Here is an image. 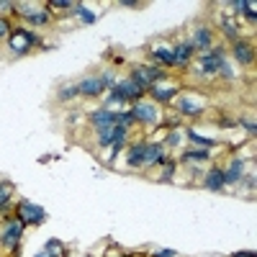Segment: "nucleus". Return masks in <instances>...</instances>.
<instances>
[{"label":"nucleus","instance_id":"1","mask_svg":"<svg viewBox=\"0 0 257 257\" xmlns=\"http://www.w3.org/2000/svg\"><path fill=\"white\" fill-rule=\"evenodd\" d=\"M132 116H134V121L137 123H142V126H160L162 121H165V111H162V105L160 103H155L152 98H142V100H134L132 103Z\"/></svg>","mask_w":257,"mask_h":257},{"label":"nucleus","instance_id":"2","mask_svg":"<svg viewBox=\"0 0 257 257\" xmlns=\"http://www.w3.org/2000/svg\"><path fill=\"white\" fill-rule=\"evenodd\" d=\"M24 231H26V224L21 221V219H16V216L3 219V226H0V249L11 252V254H18L21 239H24Z\"/></svg>","mask_w":257,"mask_h":257},{"label":"nucleus","instance_id":"3","mask_svg":"<svg viewBox=\"0 0 257 257\" xmlns=\"http://www.w3.org/2000/svg\"><path fill=\"white\" fill-rule=\"evenodd\" d=\"M147 93H149V98H152L155 103H160V105H162V103H165V105H170V103H173V100L183 93V80L167 72V75H165L162 80H157V82H155Z\"/></svg>","mask_w":257,"mask_h":257},{"label":"nucleus","instance_id":"4","mask_svg":"<svg viewBox=\"0 0 257 257\" xmlns=\"http://www.w3.org/2000/svg\"><path fill=\"white\" fill-rule=\"evenodd\" d=\"M113 75L111 72H103V75H88L77 82V93L80 98H100L103 93H108L113 88Z\"/></svg>","mask_w":257,"mask_h":257},{"label":"nucleus","instance_id":"5","mask_svg":"<svg viewBox=\"0 0 257 257\" xmlns=\"http://www.w3.org/2000/svg\"><path fill=\"white\" fill-rule=\"evenodd\" d=\"M173 103H175V108H178V113H180V116L196 118V116H201V113L206 111L208 98H203V95H201V93H196V90H183Z\"/></svg>","mask_w":257,"mask_h":257},{"label":"nucleus","instance_id":"6","mask_svg":"<svg viewBox=\"0 0 257 257\" xmlns=\"http://www.w3.org/2000/svg\"><path fill=\"white\" fill-rule=\"evenodd\" d=\"M13 13L18 16V18H24L26 24H31V26H49L52 24V13L47 11V6H41V3H16V8H13Z\"/></svg>","mask_w":257,"mask_h":257},{"label":"nucleus","instance_id":"7","mask_svg":"<svg viewBox=\"0 0 257 257\" xmlns=\"http://www.w3.org/2000/svg\"><path fill=\"white\" fill-rule=\"evenodd\" d=\"M13 216L21 219L26 226H41V224L47 221V211L41 208L39 203H34V201L21 198V201L13 206Z\"/></svg>","mask_w":257,"mask_h":257},{"label":"nucleus","instance_id":"8","mask_svg":"<svg viewBox=\"0 0 257 257\" xmlns=\"http://www.w3.org/2000/svg\"><path fill=\"white\" fill-rule=\"evenodd\" d=\"M36 44H39V36L29 26H13V31L8 36V47L13 54H29Z\"/></svg>","mask_w":257,"mask_h":257},{"label":"nucleus","instance_id":"9","mask_svg":"<svg viewBox=\"0 0 257 257\" xmlns=\"http://www.w3.org/2000/svg\"><path fill=\"white\" fill-rule=\"evenodd\" d=\"M167 72L162 70V67H157V64H134L132 67V72H128V77H132L139 88L147 93L152 85L157 82V80H162Z\"/></svg>","mask_w":257,"mask_h":257},{"label":"nucleus","instance_id":"10","mask_svg":"<svg viewBox=\"0 0 257 257\" xmlns=\"http://www.w3.org/2000/svg\"><path fill=\"white\" fill-rule=\"evenodd\" d=\"M231 59L239 64V67H252L254 64V41L239 36L237 41H231Z\"/></svg>","mask_w":257,"mask_h":257},{"label":"nucleus","instance_id":"11","mask_svg":"<svg viewBox=\"0 0 257 257\" xmlns=\"http://www.w3.org/2000/svg\"><path fill=\"white\" fill-rule=\"evenodd\" d=\"M162 160H167V149L162 142H147L144 144V160H142V170H149L155 165H162Z\"/></svg>","mask_w":257,"mask_h":257},{"label":"nucleus","instance_id":"12","mask_svg":"<svg viewBox=\"0 0 257 257\" xmlns=\"http://www.w3.org/2000/svg\"><path fill=\"white\" fill-rule=\"evenodd\" d=\"M201 185H203L206 190H211V193H221V190L226 188V180H224V167L211 165V167L206 170V173H203Z\"/></svg>","mask_w":257,"mask_h":257},{"label":"nucleus","instance_id":"13","mask_svg":"<svg viewBox=\"0 0 257 257\" xmlns=\"http://www.w3.org/2000/svg\"><path fill=\"white\" fill-rule=\"evenodd\" d=\"M188 41H190V47L196 49V54H203L213 47V31L208 26H196L193 29V36Z\"/></svg>","mask_w":257,"mask_h":257},{"label":"nucleus","instance_id":"14","mask_svg":"<svg viewBox=\"0 0 257 257\" xmlns=\"http://www.w3.org/2000/svg\"><path fill=\"white\" fill-rule=\"evenodd\" d=\"M88 123L93 126V132L116 126V111H111V108H95V111L88 113Z\"/></svg>","mask_w":257,"mask_h":257},{"label":"nucleus","instance_id":"15","mask_svg":"<svg viewBox=\"0 0 257 257\" xmlns=\"http://www.w3.org/2000/svg\"><path fill=\"white\" fill-rule=\"evenodd\" d=\"M244 175H247V162H244L242 157H231L229 165L224 167V180H226V185H237V183H242Z\"/></svg>","mask_w":257,"mask_h":257},{"label":"nucleus","instance_id":"16","mask_svg":"<svg viewBox=\"0 0 257 257\" xmlns=\"http://www.w3.org/2000/svg\"><path fill=\"white\" fill-rule=\"evenodd\" d=\"M13 198H16V185L11 180H0V219L13 216V213H11Z\"/></svg>","mask_w":257,"mask_h":257},{"label":"nucleus","instance_id":"17","mask_svg":"<svg viewBox=\"0 0 257 257\" xmlns=\"http://www.w3.org/2000/svg\"><path fill=\"white\" fill-rule=\"evenodd\" d=\"M173 57H175V67L188 70V64H193V59H196V49L190 47V41H178V44H173Z\"/></svg>","mask_w":257,"mask_h":257},{"label":"nucleus","instance_id":"18","mask_svg":"<svg viewBox=\"0 0 257 257\" xmlns=\"http://www.w3.org/2000/svg\"><path fill=\"white\" fill-rule=\"evenodd\" d=\"M144 139L134 142V144H128L126 149V167H132V170H142V160H144Z\"/></svg>","mask_w":257,"mask_h":257},{"label":"nucleus","instance_id":"19","mask_svg":"<svg viewBox=\"0 0 257 257\" xmlns=\"http://www.w3.org/2000/svg\"><path fill=\"white\" fill-rule=\"evenodd\" d=\"M152 59L157 62V67H175V57H173V47L170 44H157L152 47Z\"/></svg>","mask_w":257,"mask_h":257},{"label":"nucleus","instance_id":"20","mask_svg":"<svg viewBox=\"0 0 257 257\" xmlns=\"http://www.w3.org/2000/svg\"><path fill=\"white\" fill-rule=\"evenodd\" d=\"M208 160H211L208 149H183V152H180V162H183V165H190V162H208Z\"/></svg>","mask_w":257,"mask_h":257},{"label":"nucleus","instance_id":"21","mask_svg":"<svg viewBox=\"0 0 257 257\" xmlns=\"http://www.w3.org/2000/svg\"><path fill=\"white\" fill-rule=\"evenodd\" d=\"M44 252H47L49 257H67V244H64L62 239H47Z\"/></svg>","mask_w":257,"mask_h":257},{"label":"nucleus","instance_id":"22","mask_svg":"<svg viewBox=\"0 0 257 257\" xmlns=\"http://www.w3.org/2000/svg\"><path fill=\"white\" fill-rule=\"evenodd\" d=\"M49 13H72L75 3L72 0H49V3H44Z\"/></svg>","mask_w":257,"mask_h":257},{"label":"nucleus","instance_id":"23","mask_svg":"<svg viewBox=\"0 0 257 257\" xmlns=\"http://www.w3.org/2000/svg\"><path fill=\"white\" fill-rule=\"evenodd\" d=\"M72 13H75V16H77V18L82 21V24H88V26H90V24H95V13H93V11H90L88 6H82V3H75Z\"/></svg>","mask_w":257,"mask_h":257},{"label":"nucleus","instance_id":"24","mask_svg":"<svg viewBox=\"0 0 257 257\" xmlns=\"http://www.w3.org/2000/svg\"><path fill=\"white\" fill-rule=\"evenodd\" d=\"M175 170H178V162H175V160H170V157H167V160H162L160 180H167V183H170V180L175 178Z\"/></svg>","mask_w":257,"mask_h":257},{"label":"nucleus","instance_id":"25","mask_svg":"<svg viewBox=\"0 0 257 257\" xmlns=\"http://www.w3.org/2000/svg\"><path fill=\"white\" fill-rule=\"evenodd\" d=\"M193 144H201L203 149H208V147H213V139H208V137H201V134H196V132H193V128H185V132H183Z\"/></svg>","mask_w":257,"mask_h":257},{"label":"nucleus","instance_id":"26","mask_svg":"<svg viewBox=\"0 0 257 257\" xmlns=\"http://www.w3.org/2000/svg\"><path fill=\"white\" fill-rule=\"evenodd\" d=\"M137 121H134V116H132V111H116V126H121V128H132Z\"/></svg>","mask_w":257,"mask_h":257},{"label":"nucleus","instance_id":"27","mask_svg":"<svg viewBox=\"0 0 257 257\" xmlns=\"http://www.w3.org/2000/svg\"><path fill=\"white\" fill-rule=\"evenodd\" d=\"M57 98H59V100H72V98H80V93H77V82H75V85H64V88H59Z\"/></svg>","mask_w":257,"mask_h":257},{"label":"nucleus","instance_id":"28","mask_svg":"<svg viewBox=\"0 0 257 257\" xmlns=\"http://www.w3.org/2000/svg\"><path fill=\"white\" fill-rule=\"evenodd\" d=\"M183 137H185V134L180 132V128H173V132H167V139H165V149H167V147H178Z\"/></svg>","mask_w":257,"mask_h":257},{"label":"nucleus","instance_id":"29","mask_svg":"<svg viewBox=\"0 0 257 257\" xmlns=\"http://www.w3.org/2000/svg\"><path fill=\"white\" fill-rule=\"evenodd\" d=\"M11 31H13V26H11L8 16H0V41H8Z\"/></svg>","mask_w":257,"mask_h":257},{"label":"nucleus","instance_id":"30","mask_svg":"<svg viewBox=\"0 0 257 257\" xmlns=\"http://www.w3.org/2000/svg\"><path fill=\"white\" fill-rule=\"evenodd\" d=\"M257 6L252 3V0H244V8H242V16L244 18H249V24H254V21H257Z\"/></svg>","mask_w":257,"mask_h":257},{"label":"nucleus","instance_id":"31","mask_svg":"<svg viewBox=\"0 0 257 257\" xmlns=\"http://www.w3.org/2000/svg\"><path fill=\"white\" fill-rule=\"evenodd\" d=\"M239 123H242V126L247 128V134H249V137H254L257 126H254V118H252V116H249V118H247V116H242V118H239Z\"/></svg>","mask_w":257,"mask_h":257},{"label":"nucleus","instance_id":"32","mask_svg":"<svg viewBox=\"0 0 257 257\" xmlns=\"http://www.w3.org/2000/svg\"><path fill=\"white\" fill-rule=\"evenodd\" d=\"M118 6L121 8H142L144 3H142V0H118Z\"/></svg>","mask_w":257,"mask_h":257},{"label":"nucleus","instance_id":"33","mask_svg":"<svg viewBox=\"0 0 257 257\" xmlns=\"http://www.w3.org/2000/svg\"><path fill=\"white\" fill-rule=\"evenodd\" d=\"M152 257H178V252L175 249H157Z\"/></svg>","mask_w":257,"mask_h":257},{"label":"nucleus","instance_id":"34","mask_svg":"<svg viewBox=\"0 0 257 257\" xmlns=\"http://www.w3.org/2000/svg\"><path fill=\"white\" fill-rule=\"evenodd\" d=\"M229 257H254V252L249 249V252H234V254H229Z\"/></svg>","mask_w":257,"mask_h":257},{"label":"nucleus","instance_id":"35","mask_svg":"<svg viewBox=\"0 0 257 257\" xmlns=\"http://www.w3.org/2000/svg\"><path fill=\"white\" fill-rule=\"evenodd\" d=\"M36 257H49V254H47V252H44V249H41V252H39V254H36Z\"/></svg>","mask_w":257,"mask_h":257},{"label":"nucleus","instance_id":"36","mask_svg":"<svg viewBox=\"0 0 257 257\" xmlns=\"http://www.w3.org/2000/svg\"><path fill=\"white\" fill-rule=\"evenodd\" d=\"M113 257H126V254H113Z\"/></svg>","mask_w":257,"mask_h":257},{"label":"nucleus","instance_id":"37","mask_svg":"<svg viewBox=\"0 0 257 257\" xmlns=\"http://www.w3.org/2000/svg\"><path fill=\"white\" fill-rule=\"evenodd\" d=\"M82 257H93V254H82Z\"/></svg>","mask_w":257,"mask_h":257}]
</instances>
